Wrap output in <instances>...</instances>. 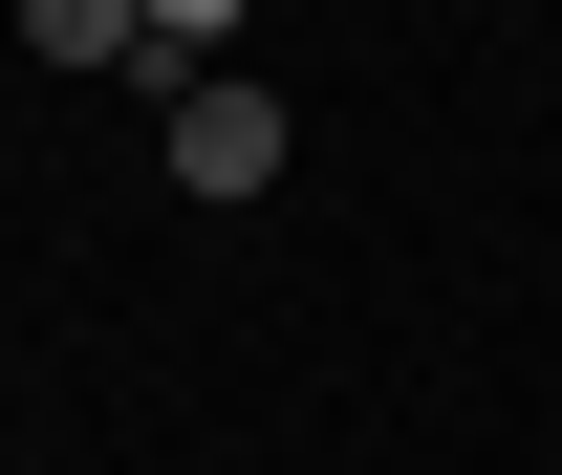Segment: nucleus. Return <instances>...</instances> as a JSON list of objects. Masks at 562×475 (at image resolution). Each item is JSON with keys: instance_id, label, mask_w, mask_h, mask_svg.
I'll use <instances>...</instances> for the list:
<instances>
[{"instance_id": "obj_1", "label": "nucleus", "mask_w": 562, "mask_h": 475, "mask_svg": "<svg viewBox=\"0 0 562 475\" xmlns=\"http://www.w3.org/2000/svg\"><path fill=\"white\" fill-rule=\"evenodd\" d=\"M151 131H173V195H281V151H303V109H281L260 66H195L173 109H151Z\"/></svg>"}, {"instance_id": "obj_2", "label": "nucleus", "mask_w": 562, "mask_h": 475, "mask_svg": "<svg viewBox=\"0 0 562 475\" xmlns=\"http://www.w3.org/2000/svg\"><path fill=\"white\" fill-rule=\"evenodd\" d=\"M44 66H151V0H22Z\"/></svg>"}, {"instance_id": "obj_3", "label": "nucleus", "mask_w": 562, "mask_h": 475, "mask_svg": "<svg viewBox=\"0 0 562 475\" xmlns=\"http://www.w3.org/2000/svg\"><path fill=\"white\" fill-rule=\"evenodd\" d=\"M216 44H238V0H151V66H173V87H195Z\"/></svg>"}]
</instances>
